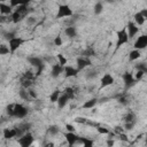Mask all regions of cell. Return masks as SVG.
Instances as JSON below:
<instances>
[{
  "label": "cell",
  "instance_id": "6da1fadb",
  "mask_svg": "<svg viewBox=\"0 0 147 147\" xmlns=\"http://www.w3.org/2000/svg\"><path fill=\"white\" fill-rule=\"evenodd\" d=\"M6 113L10 117H16V118H24L28 115V108H25L21 103H10L6 108Z\"/></svg>",
  "mask_w": 147,
  "mask_h": 147
},
{
  "label": "cell",
  "instance_id": "7a4b0ae2",
  "mask_svg": "<svg viewBox=\"0 0 147 147\" xmlns=\"http://www.w3.org/2000/svg\"><path fill=\"white\" fill-rule=\"evenodd\" d=\"M16 8H17V9H15V10L10 14V17H11V22H13V23H18V22H21L23 18H25V16H26L28 13H29L28 5H21V6H17Z\"/></svg>",
  "mask_w": 147,
  "mask_h": 147
},
{
  "label": "cell",
  "instance_id": "3957f363",
  "mask_svg": "<svg viewBox=\"0 0 147 147\" xmlns=\"http://www.w3.org/2000/svg\"><path fill=\"white\" fill-rule=\"evenodd\" d=\"M117 40H116V49H118L121 46L125 45L129 42L130 38H129V34H127V31H126V28H123L122 30H118L117 33Z\"/></svg>",
  "mask_w": 147,
  "mask_h": 147
},
{
  "label": "cell",
  "instance_id": "277c9868",
  "mask_svg": "<svg viewBox=\"0 0 147 147\" xmlns=\"http://www.w3.org/2000/svg\"><path fill=\"white\" fill-rule=\"evenodd\" d=\"M24 42V39L21 38V37H13L11 39L8 40V47H9V53L10 54H14Z\"/></svg>",
  "mask_w": 147,
  "mask_h": 147
},
{
  "label": "cell",
  "instance_id": "5b68a950",
  "mask_svg": "<svg viewBox=\"0 0 147 147\" xmlns=\"http://www.w3.org/2000/svg\"><path fill=\"white\" fill-rule=\"evenodd\" d=\"M72 9L70 8V6L68 5H60L57 7V13H56V18L60 20V18H65V17H69V16H72Z\"/></svg>",
  "mask_w": 147,
  "mask_h": 147
},
{
  "label": "cell",
  "instance_id": "8992f818",
  "mask_svg": "<svg viewBox=\"0 0 147 147\" xmlns=\"http://www.w3.org/2000/svg\"><path fill=\"white\" fill-rule=\"evenodd\" d=\"M18 145L22 146V147H29L33 144V136L30 133V132H25L23 133L21 137H18V140H17Z\"/></svg>",
  "mask_w": 147,
  "mask_h": 147
},
{
  "label": "cell",
  "instance_id": "52a82bcc",
  "mask_svg": "<svg viewBox=\"0 0 147 147\" xmlns=\"http://www.w3.org/2000/svg\"><path fill=\"white\" fill-rule=\"evenodd\" d=\"M146 46H147V36H146V34L139 36V37L137 38V40L134 41V44H133V47H134L136 49H139V51L145 49Z\"/></svg>",
  "mask_w": 147,
  "mask_h": 147
},
{
  "label": "cell",
  "instance_id": "ba28073f",
  "mask_svg": "<svg viewBox=\"0 0 147 147\" xmlns=\"http://www.w3.org/2000/svg\"><path fill=\"white\" fill-rule=\"evenodd\" d=\"M76 64H77V69H78V70H83V69H85V68L92 65V62H91V59H90V57L79 56V57L77 59Z\"/></svg>",
  "mask_w": 147,
  "mask_h": 147
},
{
  "label": "cell",
  "instance_id": "9c48e42d",
  "mask_svg": "<svg viewBox=\"0 0 147 147\" xmlns=\"http://www.w3.org/2000/svg\"><path fill=\"white\" fill-rule=\"evenodd\" d=\"M63 72H64V77L65 78H71V77H76L79 72V70L72 65H69V64H65L63 67Z\"/></svg>",
  "mask_w": 147,
  "mask_h": 147
},
{
  "label": "cell",
  "instance_id": "30bf717a",
  "mask_svg": "<svg viewBox=\"0 0 147 147\" xmlns=\"http://www.w3.org/2000/svg\"><path fill=\"white\" fill-rule=\"evenodd\" d=\"M114 82H115L114 77H113L110 74L106 72V74H103V76L101 77L100 87H101V88H105V87H107V86H110V85H113V84H114Z\"/></svg>",
  "mask_w": 147,
  "mask_h": 147
},
{
  "label": "cell",
  "instance_id": "8fae6325",
  "mask_svg": "<svg viewBox=\"0 0 147 147\" xmlns=\"http://www.w3.org/2000/svg\"><path fill=\"white\" fill-rule=\"evenodd\" d=\"M64 137H65V140H67V142L70 147L76 145L78 142V138H79L75 132H68V131L64 133Z\"/></svg>",
  "mask_w": 147,
  "mask_h": 147
},
{
  "label": "cell",
  "instance_id": "7c38bea8",
  "mask_svg": "<svg viewBox=\"0 0 147 147\" xmlns=\"http://www.w3.org/2000/svg\"><path fill=\"white\" fill-rule=\"evenodd\" d=\"M126 31H127L129 38L131 39V38H133L139 32V28H138V25L134 22H129L127 23V26H126Z\"/></svg>",
  "mask_w": 147,
  "mask_h": 147
},
{
  "label": "cell",
  "instance_id": "4fadbf2b",
  "mask_svg": "<svg viewBox=\"0 0 147 147\" xmlns=\"http://www.w3.org/2000/svg\"><path fill=\"white\" fill-rule=\"evenodd\" d=\"M13 7L10 5H7L5 2H0V14L2 15H10L13 13Z\"/></svg>",
  "mask_w": 147,
  "mask_h": 147
},
{
  "label": "cell",
  "instance_id": "5bb4252c",
  "mask_svg": "<svg viewBox=\"0 0 147 147\" xmlns=\"http://www.w3.org/2000/svg\"><path fill=\"white\" fill-rule=\"evenodd\" d=\"M3 138L5 139H13L16 138V129H3Z\"/></svg>",
  "mask_w": 147,
  "mask_h": 147
},
{
  "label": "cell",
  "instance_id": "9a60e30c",
  "mask_svg": "<svg viewBox=\"0 0 147 147\" xmlns=\"http://www.w3.org/2000/svg\"><path fill=\"white\" fill-rule=\"evenodd\" d=\"M28 61H29V63H30L31 65H33V67H36V68H38V67H40V65L44 64V63H42V60H41L40 57H38V56H30V57L28 59Z\"/></svg>",
  "mask_w": 147,
  "mask_h": 147
},
{
  "label": "cell",
  "instance_id": "2e32d148",
  "mask_svg": "<svg viewBox=\"0 0 147 147\" xmlns=\"http://www.w3.org/2000/svg\"><path fill=\"white\" fill-rule=\"evenodd\" d=\"M123 82H124V84H125L126 86L132 85V84L134 83V77H133V75L130 74V72L123 74Z\"/></svg>",
  "mask_w": 147,
  "mask_h": 147
},
{
  "label": "cell",
  "instance_id": "e0dca14e",
  "mask_svg": "<svg viewBox=\"0 0 147 147\" xmlns=\"http://www.w3.org/2000/svg\"><path fill=\"white\" fill-rule=\"evenodd\" d=\"M68 101H69V98H68L64 93H62V94H60V96H59V99H57L56 102H57L59 108H64V107L67 106Z\"/></svg>",
  "mask_w": 147,
  "mask_h": 147
},
{
  "label": "cell",
  "instance_id": "ac0fdd59",
  "mask_svg": "<svg viewBox=\"0 0 147 147\" xmlns=\"http://www.w3.org/2000/svg\"><path fill=\"white\" fill-rule=\"evenodd\" d=\"M133 22L139 26V25H142V24H145V21H146V18L142 16V14L140 13V11H138V13H136L134 14V16H133Z\"/></svg>",
  "mask_w": 147,
  "mask_h": 147
},
{
  "label": "cell",
  "instance_id": "d6986e66",
  "mask_svg": "<svg viewBox=\"0 0 147 147\" xmlns=\"http://www.w3.org/2000/svg\"><path fill=\"white\" fill-rule=\"evenodd\" d=\"M140 56H141V51H139V49H133V51H131L130 53H129V61H137L138 59H140Z\"/></svg>",
  "mask_w": 147,
  "mask_h": 147
},
{
  "label": "cell",
  "instance_id": "ffe728a7",
  "mask_svg": "<svg viewBox=\"0 0 147 147\" xmlns=\"http://www.w3.org/2000/svg\"><path fill=\"white\" fill-rule=\"evenodd\" d=\"M63 72V67L62 65H60L59 63L57 64H54L53 67H52V76L53 77H59L61 74Z\"/></svg>",
  "mask_w": 147,
  "mask_h": 147
},
{
  "label": "cell",
  "instance_id": "44dd1931",
  "mask_svg": "<svg viewBox=\"0 0 147 147\" xmlns=\"http://www.w3.org/2000/svg\"><path fill=\"white\" fill-rule=\"evenodd\" d=\"M63 93L69 98V100H72L75 96H76V90L74 88V87H70V86H68V87H65L64 88V91H63Z\"/></svg>",
  "mask_w": 147,
  "mask_h": 147
},
{
  "label": "cell",
  "instance_id": "7402d4cb",
  "mask_svg": "<svg viewBox=\"0 0 147 147\" xmlns=\"http://www.w3.org/2000/svg\"><path fill=\"white\" fill-rule=\"evenodd\" d=\"M96 102H98V100L95 98H93V99H90V100L85 101L82 107H83V109H92L93 107H95Z\"/></svg>",
  "mask_w": 147,
  "mask_h": 147
},
{
  "label": "cell",
  "instance_id": "603a6c76",
  "mask_svg": "<svg viewBox=\"0 0 147 147\" xmlns=\"http://www.w3.org/2000/svg\"><path fill=\"white\" fill-rule=\"evenodd\" d=\"M64 33H65L67 37L74 38V37H76V34H77V30H76L75 26H68V28L64 30Z\"/></svg>",
  "mask_w": 147,
  "mask_h": 147
},
{
  "label": "cell",
  "instance_id": "cb8c5ba5",
  "mask_svg": "<svg viewBox=\"0 0 147 147\" xmlns=\"http://www.w3.org/2000/svg\"><path fill=\"white\" fill-rule=\"evenodd\" d=\"M78 142H80L84 147H92L94 145L93 140L92 139H88V138H78Z\"/></svg>",
  "mask_w": 147,
  "mask_h": 147
},
{
  "label": "cell",
  "instance_id": "d4e9b609",
  "mask_svg": "<svg viewBox=\"0 0 147 147\" xmlns=\"http://www.w3.org/2000/svg\"><path fill=\"white\" fill-rule=\"evenodd\" d=\"M32 84H33V79H29V78H24V77L21 78V85H22V87L30 88L32 86Z\"/></svg>",
  "mask_w": 147,
  "mask_h": 147
},
{
  "label": "cell",
  "instance_id": "484cf974",
  "mask_svg": "<svg viewBox=\"0 0 147 147\" xmlns=\"http://www.w3.org/2000/svg\"><path fill=\"white\" fill-rule=\"evenodd\" d=\"M30 0H9V3L11 7H17L21 5H28Z\"/></svg>",
  "mask_w": 147,
  "mask_h": 147
},
{
  "label": "cell",
  "instance_id": "4316f807",
  "mask_svg": "<svg viewBox=\"0 0 147 147\" xmlns=\"http://www.w3.org/2000/svg\"><path fill=\"white\" fill-rule=\"evenodd\" d=\"M102 9H103V3L101 1H98L94 6V14L95 15H100L102 13Z\"/></svg>",
  "mask_w": 147,
  "mask_h": 147
},
{
  "label": "cell",
  "instance_id": "83f0119b",
  "mask_svg": "<svg viewBox=\"0 0 147 147\" xmlns=\"http://www.w3.org/2000/svg\"><path fill=\"white\" fill-rule=\"evenodd\" d=\"M56 57H57V61H59V64L60 65H62V67H64L67 63H68V60H67V57L63 55V54H61V53H59L57 55H56Z\"/></svg>",
  "mask_w": 147,
  "mask_h": 147
},
{
  "label": "cell",
  "instance_id": "f1b7e54d",
  "mask_svg": "<svg viewBox=\"0 0 147 147\" xmlns=\"http://www.w3.org/2000/svg\"><path fill=\"white\" fill-rule=\"evenodd\" d=\"M18 94H20V96H21L23 100H29V99H30V95H29L28 88H24V87H22V88L20 90Z\"/></svg>",
  "mask_w": 147,
  "mask_h": 147
},
{
  "label": "cell",
  "instance_id": "f546056e",
  "mask_svg": "<svg viewBox=\"0 0 147 147\" xmlns=\"http://www.w3.org/2000/svg\"><path fill=\"white\" fill-rule=\"evenodd\" d=\"M60 94H61V92L59 91V90H55L54 92H52V94L49 95V101L51 102H56L57 101V99H59V96H60Z\"/></svg>",
  "mask_w": 147,
  "mask_h": 147
},
{
  "label": "cell",
  "instance_id": "4dcf8cb0",
  "mask_svg": "<svg viewBox=\"0 0 147 147\" xmlns=\"http://www.w3.org/2000/svg\"><path fill=\"white\" fill-rule=\"evenodd\" d=\"M95 54V52H94V49L93 48H86L85 51H83V53H82V56H85V57H91V56H93Z\"/></svg>",
  "mask_w": 147,
  "mask_h": 147
},
{
  "label": "cell",
  "instance_id": "1f68e13d",
  "mask_svg": "<svg viewBox=\"0 0 147 147\" xmlns=\"http://www.w3.org/2000/svg\"><path fill=\"white\" fill-rule=\"evenodd\" d=\"M48 133L51 134V136H55V134H57L59 133V131H60V129H59V126L57 125H51L49 127H48Z\"/></svg>",
  "mask_w": 147,
  "mask_h": 147
},
{
  "label": "cell",
  "instance_id": "d6a6232c",
  "mask_svg": "<svg viewBox=\"0 0 147 147\" xmlns=\"http://www.w3.org/2000/svg\"><path fill=\"white\" fill-rule=\"evenodd\" d=\"M9 54V47L5 44L0 45V55H7Z\"/></svg>",
  "mask_w": 147,
  "mask_h": 147
},
{
  "label": "cell",
  "instance_id": "836d02e7",
  "mask_svg": "<svg viewBox=\"0 0 147 147\" xmlns=\"http://www.w3.org/2000/svg\"><path fill=\"white\" fill-rule=\"evenodd\" d=\"M7 22H11L10 15H2V14H0V23H7Z\"/></svg>",
  "mask_w": 147,
  "mask_h": 147
},
{
  "label": "cell",
  "instance_id": "e575fe53",
  "mask_svg": "<svg viewBox=\"0 0 147 147\" xmlns=\"http://www.w3.org/2000/svg\"><path fill=\"white\" fill-rule=\"evenodd\" d=\"M146 72L145 71H142V70H137V72H136V75L133 76L134 77V80H140L142 77H144V75H145Z\"/></svg>",
  "mask_w": 147,
  "mask_h": 147
},
{
  "label": "cell",
  "instance_id": "d590c367",
  "mask_svg": "<svg viewBox=\"0 0 147 147\" xmlns=\"http://www.w3.org/2000/svg\"><path fill=\"white\" fill-rule=\"evenodd\" d=\"M127 122H136V116H134L133 113H129V114L126 115V117H125V123H127Z\"/></svg>",
  "mask_w": 147,
  "mask_h": 147
},
{
  "label": "cell",
  "instance_id": "8d00e7d4",
  "mask_svg": "<svg viewBox=\"0 0 147 147\" xmlns=\"http://www.w3.org/2000/svg\"><path fill=\"white\" fill-rule=\"evenodd\" d=\"M96 130H98V132H99L100 134H108V133L110 132L108 129H106V127H103V126H98Z\"/></svg>",
  "mask_w": 147,
  "mask_h": 147
},
{
  "label": "cell",
  "instance_id": "74e56055",
  "mask_svg": "<svg viewBox=\"0 0 147 147\" xmlns=\"http://www.w3.org/2000/svg\"><path fill=\"white\" fill-rule=\"evenodd\" d=\"M62 44H63V40H62L61 36H56L55 39H54V45L55 46H61Z\"/></svg>",
  "mask_w": 147,
  "mask_h": 147
},
{
  "label": "cell",
  "instance_id": "f35d334b",
  "mask_svg": "<svg viewBox=\"0 0 147 147\" xmlns=\"http://www.w3.org/2000/svg\"><path fill=\"white\" fill-rule=\"evenodd\" d=\"M75 122L76 123H83V124H85V123H87V119L85 117H76L75 118Z\"/></svg>",
  "mask_w": 147,
  "mask_h": 147
},
{
  "label": "cell",
  "instance_id": "ab89813d",
  "mask_svg": "<svg viewBox=\"0 0 147 147\" xmlns=\"http://www.w3.org/2000/svg\"><path fill=\"white\" fill-rule=\"evenodd\" d=\"M137 70H142V71H147V67H146V64L145 63H140L139 65H137Z\"/></svg>",
  "mask_w": 147,
  "mask_h": 147
},
{
  "label": "cell",
  "instance_id": "60d3db41",
  "mask_svg": "<svg viewBox=\"0 0 147 147\" xmlns=\"http://www.w3.org/2000/svg\"><path fill=\"white\" fill-rule=\"evenodd\" d=\"M28 92H29V95H30V98H33V99H36V98H37V94H36V92H34L33 90H31V88H28Z\"/></svg>",
  "mask_w": 147,
  "mask_h": 147
},
{
  "label": "cell",
  "instance_id": "b9f144b4",
  "mask_svg": "<svg viewBox=\"0 0 147 147\" xmlns=\"http://www.w3.org/2000/svg\"><path fill=\"white\" fill-rule=\"evenodd\" d=\"M65 129H67L68 132H75V127L71 124H65Z\"/></svg>",
  "mask_w": 147,
  "mask_h": 147
},
{
  "label": "cell",
  "instance_id": "7bdbcfd3",
  "mask_svg": "<svg viewBox=\"0 0 147 147\" xmlns=\"http://www.w3.org/2000/svg\"><path fill=\"white\" fill-rule=\"evenodd\" d=\"M117 136H118V137H119V139H121V140H123V141H127V140H129V139H127V137H126L123 132H122V133H119V134H117Z\"/></svg>",
  "mask_w": 147,
  "mask_h": 147
},
{
  "label": "cell",
  "instance_id": "ee69618b",
  "mask_svg": "<svg viewBox=\"0 0 147 147\" xmlns=\"http://www.w3.org/2000/svg\"><path fill=\"white\" fill-rule=\"evenodd\" d=\"M13 37H15V33H14V32H8V33H6V39H7V40L11 39Z\"/></svg>",
  "mask_w": 147,
  "mask_h": 147
},
{
  "label": "cell",
  "instance_id": "f6af8a7d",
  "mask_svg": "<svg viewBox=\"0 0 147 147\" xmlns=\"http://www.w3.org/2000/svg\"><path fill=\"white\" fill-rule=\"evenodd\" d=\"M140 13L142 14V16L145 18H147V9H142V10H140Z\"/></svg>",
  "mask_w": 147,
  "mask_h": 147
},
{
  "label": "cell",
  "instance_id": "bcb514c9",
  "mask_svg": "<svg viewBox=\"0 0 147 147\" xmlns=\"http://www.w3.org/2000/svg\"><path fill=\"white\" fill-rule=\"evenodd\" d=\"M107 145H108V146H113V145H114V141L110 140V139H108V140H107Z\"/></svg>",
  "mask_w": 147,
  "mask_h": 147
},
{
  "label": "cell",
  "instance_id": "7dc6e473",
  "mask_svg": "<svg viewBox=\"0 0 147 147\" xmlns=\"http://www.w3.org/2000/svg\"><path fill=\"white\" fill-rule=\"evenodd\" d=\"M7 0H0V2H6Z\"/></svg>",
  "mask_w": 147,
  "mask_h": 147
}]
</instances>
